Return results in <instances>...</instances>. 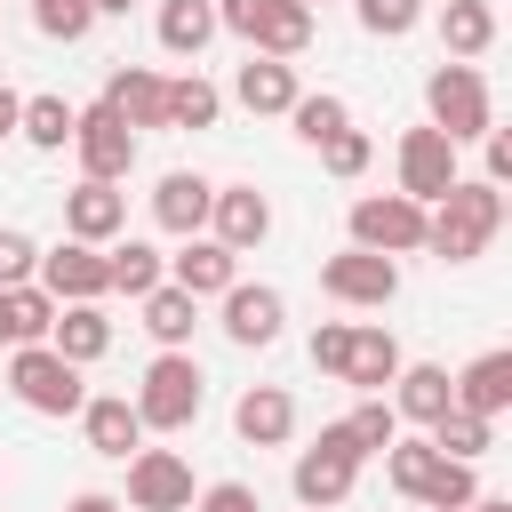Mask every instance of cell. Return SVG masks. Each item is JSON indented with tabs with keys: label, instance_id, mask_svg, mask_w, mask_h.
I'll use <instances>...</instances> for the list:
<instances>
[{
	"label": "cell",
	"instance_id": "6da1fadb",
	"mask_svg": "<svg viewBox=\"0 0 512 512\" xmlns=\"http://www.w3.org/2000/svg\"><path fill=\"white\" fill-rule=\"evenodd\" d=\"M496 224H504V192L480 184V176H456V184L424 208V248H432L440 264H472V256L496 240Z\"/></svg>",
	"mask_w": 512,
	"mask_h": 512
},
{
	"label": "cell",
	"instance_id": "7a4b0ae2",
	"mask_svg": "<svg viewBox=\"0 0 512 512\" xmlns=\"http://www.w3.org/2000/svg\"><path fill=\"white\" fill-rule=\"evenodd\" d=\"M216 32H240L248 56H304L312 48V8L304 0H216Z\"/></svg>",
	"mask_w": 512,
	"mask_h": 512
},
{
	"label": "cell",
	"instance_id": "3957f363",
	"mask_svg": "<svg viewBox=\"0 0 512 512\" xmlns=\"http://www.w3.org/2000/svg\"><path fill=\"white\" fill-rule=\"evenodd\" d=\"M200 400H208L200 360H192V352H160V360L144 368V384H136V424H144V432H184V424L200 416Z\"/></svg>",
	"mask_w": 512,
	"mask_h": 512
},
{
	"label": "cell",
	"instance_id": "277c9868",
	"mask_svg": "<svg viewBox=\"0 0 512 512\" xmlns=\"http://www.w3.org/2000/svg\"><path fill=\"white\" fill-rule=\"evenodd\" d=\"M424 104H432V128H440L448 144H480V136L496 128V104H488L480 64H440V72L424 80Z\"/></svg>",
	"mask_w": 512,
	"mask_h": 512
},
{
	"label": "cell",
	"instance_id": "5b68a950",
	"mask_svg": "<svg viewBox=\"0 0 512 512\" xmlns=\"http://www.w3.org/2000/svg\"><path fill=\"white\" fill-rule=\"evenodd\" d=\"M8 392L32 408V416H80V368L72 360H56L48 344H16V360H8Z\"/></svg>",
	"mask_w": 512,
	"mask_h": 512
},
{
	"label": "cell",
	"instance_id": "8992f818",
	"mask_svg": "<svg viewBox=\"0 0 512 512\" xmlns=\"http://www.w3.org/2000/svg\"><path fill=\"white\" fill-rule=\"evenodd\" d=\"M360 464H368V456L344 440V424H320V440H312V448L296 456V472H288V480H296V504H312V512L344 504L352 480H360Z\"/></svg>",
	"mask_w": 512,
	"mask_h": 512
},
{
	"label": "cell",
	"instance_id": "52a82bcc",
	"mask_svg": "<svg viewBox=\"0 0 512 512\" xmlns=\"http://www.w3.org/2000/svg\"><path fill=\"white\" fill-rule=\"evenodd\" d=\"M352 248H368V256H416L424 248V208L408 200V192H368V200H352Z\"/></svg>",
	"mask_w": 512,
	"mask_h": 512
},
{
	"label": "cell",
	"instance_id": "ba28073f",
	"mask_svg": "<svg viewBox=\"0 0 512 512\" xmlns=\"http://www.w3.org/2000/svg\"><path fill=\"white\" fill-rule=\"evenodd\" d=\"M72 152H80V184H120L136 168V128H120L104 104H88L72 120Z\"/></svg>",
	"mask_w": 512,
	"mask_h": 512
},
{
	"label": "cell",
	"instance_id": "9c48e42d",
	"mask_svg": "<svg viewBox=\"0 0 512 512\" xmlns=\"http://www.w3.org/2000/svg\"><path fill=\"white\" fill-rule=\"evenodd\" d=\"M192 464L176 448H136L128 456V504L136 512H192Z\"/></svg>",
	"mask_w": 512,
	"mask_h": 512
},
{
	"label": "cell",
	"instance_id": "30bf717a",
	"mask_svg": "<svg viewBox=\"0 0 512 512\" xmlns=\"http://www.w3.org/2000/svg\"><path fill=\"white\" fill-rule=\"evenodd\" d=\"M320 288H328L336 304H368V312H384V304L400 296V264H392V256H368V248H344V256L320 264Z\"/></svg>",
	"mask_w": 512,
	"mask_h": 512
},
{
	"label": "cell",
	"instance_id": "8fae6325",
	"mask_svg": "<svg viewBox=\"0 0 512 512\" xmlns=\"http://www.w3.org/2000/svg\"><path fill=\"white\" fill-rule=\"evenodd\" d=\"M448 184H456V144H448L440 128H408V136H400V192H408L416 208H432Z\"/></svg>",
	"mask_w": 512,
	"mask_h": 512
},
{
	"label": "cell",
	"instance_id": "7c38bea8",
	"mask_svg": "<svg viewBox=\"0 0 512 512\" xmlns=\"http://www.w3.org/2000/svg\"><path fill=\"white\" fill-rule=\"evenodd\" d=\"M120 232H128V192H120V184H72V192H64V240L112 248Z\"/></svg>",
	"mask_w": 512,
	"mask_h": 512
},
{
	"label": "cell",
	"instance_id": "4fadbf2b",
	"mask_svg": "<svg viewBox=\"0 0 512 512\" xmlns=\"http://www.w3.org/2000/svg\"><path fill=\"white\" fill-rule=\"evenodd\" d=\"M208 240H224L232 256H248V248H264L272 240V200L256 192V184H216V200H208Z\"/></svg>",
	"mask_w": 512,
	"mask_h": 512
},
{
	"label": "cell",
	"instance_id": "5bb4252c",
	"mask_svg": "<svg viewBox=\"0 0 512 512\" xmlns=\"http://www.w3.org/2000/svg\"><path fill=\"white\" fill-rule=\"evenodd\" d=\"M232 280H240V256H232L224 240H208V232H192V240L168 256V288H184L192 304H200V296H224Z\"/></svg>",
	"mask_w": 512,
	"mask_h": 512
},
{
	"label": "cell",
	"instance_id": "9a60e30c",
	"mask_svg": "<svg viewBox=\"0 0 512 512\" xmlns=\"http://www.w3.org/2000/svg\"><path fill=\"white\" fill-rule=\"evenodd\" d=\"M280 320H288V304H280V288H248V280H232L224 288V336L232 344H248V352H264V344H280Z\"/></svg>",
	"mask_w": 512,
	"mask_h": 512
},
{
	"label": "cell",
	"instance_id": "2e32d148",
	"mask_svg": "<svg viewBox=\"0 0 512 512\" xmlns=\"http://www.w3.org/2000/svg\"><path fill=\"white\" fill-rule=\"evenodd\" d=\"M40 288L56 296V304H96L112 280H104V248H80V240H64V248H48L40 256Z\"/></svg>",
	"mask_w": 512,
	"mask_h": 512
},
{
	"label": "cell",
	"instance_id": "e0dca14e",
	"mask_svg": "<svg viewBox=\"0 0 512 512\" xmlns=\"http://www.w3.org/2000/svg\"><path fill=\"white\" fill-rule=\"evenodd\" d=\"M80 432H88V448L112 456V464H128V456L144 448V424H136V400H128V392H96V400H80Z\"/></svg>",
	"mask_w": 512,
	"mask_h": 512
},
{
	"label": "cell",
	"instance_id": "ac0fdd59",
	"mask_svg": "<svg viewBox=\"0 0 512 512\" xmlns=\"http://www.w3.org/2000/svg\"><path fill=\"white\" fill-rule=\"evenodd\" d=\"M120 128H160V112H168V80L160 72H144V64H120L112 80H104V96H96Z\"/></svg>",
	"mask_w": 512,
	"mask_h": 512
},
{
	"label": "cell",
	"instance_id": "d6986e66",
	"mask_svg": "<svg viewBox=\"0 0 512 512\" xmlns=\"http://www.w3.org/2000/svg\"><path fill=\"white\" fill-rule=\"evenodd\" d=\"M208 200H216V184H208L200 168H168L160 192H152V224L176 232V240H192V232L208 224Z\"/></svg>",
	"mask_w": 512,
	"mask_h": 512
},
{
	"label": "cell",
	"instance_id": "ffe728a7",
	"mask_svg": "<svg viewBox=\"0 0 512 512\" xmlns=\"http://www.w3.org/2000/svg\"><path fill=\"white\" fill-rule=\"evenodd\" d=\"M400 368H408V360H400L392 328H352V352H344V376H336V384H352L360 400H384V384H392Z\"/></svg>",
	"mask_w": 512,
	"mask_h": 512
},
{
	"label": "cell",
	"instance_id": "44dd1931",
	"mask_svg": "<svg viewBox=\"0 0 512 512\" xmlns=\"http://www.w3.org/2000/svg\"><path fill=\"white\" fill-rule=\"evenodd\" d=\"M48 352L72 360V368H88V360L112 352V320H104L96 304H56V320H48Z\"/></svg>",
	"mask_w": 512,
	"mask_h": 512
},
{
	"label": "cell",
	"instance_id": "7402d4cb",
	"mask_svg": "<svg viewBox=\"0 0 512 512\" xmlns=\"http://www.w3.org/2000/svg\"><path fill=\"white\" fill-rule=\"evenodd\" d=\"M448 392H456L464 416H488V424H496V416L512 408V352H480L464 376H448Z\"/></svg>",
	"mask_w": 512,
	"mask_h": 512
},
{
	"label": "cell",
	"instance_id": "603a6c76",
	"mask_svg": "<svg viewBox=\"0 0 512 512\" xmlns=\"http://www.w3.org/2000/svg\"><path fill=\"white\" fill-rule=\"evenodd\" d=\"M232 432H240L248 448H280V440L296 432V400H288L280 384H248L240 408H232Z\"/></svg>",
	"mask_w": 512,
	"mask_h": 512
},
{
	"label": "cell",
	"instance_id": "cb8c5ba5",
	"mask_svg": "<svg viewBox=\"0 0 512 512\" xmlns=\"http://www.w3.org/2000/svg\"><path fill=\"white\" fill-rule=\"evenodd\" d=\"M456 408V392H448V368H432V360H416V368H400L392 376V416H408V424H440Z\"/></svg>",
	"mask_w": 512,
	"mask_h": 512
},
{
	"label": "cell",
	"instance_id": "d4e9b609",
	"mask_svg": "<svg viewBox=\"0 0 512 512\" xmlns=\"http://www.w3.org/2000/svg\"><path fill=\"white\" fill-rule=\"evenodd\" d=\"M440 48H448V64L488 56L496 48V8L488 0H440Z\"/></svg>",
	"mask_w": 512,
	"mask_h": 512
},
{
	"label": "cell",
	"instance_id": "484cf974",
	"mask_svg": "<svg viewBox=\"0 0 512 512\" xmlns=\"http://www.w3.org/2000/svg\"><path fill=\"white\" fill-rule=\"evenodd\" d=\"M232 96H240L248 112H288L304 88H296V64H280V56H248V64L232 72Z\"/></svg>",
	"mask_w": 512,
	"mask_h": 512
},
{
	"label": "cell",
	"instance_id": "4316f807",
	"mask_svg": "<svg viewBox=\"0 0 512 512\" xmlns=\"http://www.w3.org/2000/svg\"><path fill=\"white\" fill-rule=\"evenodd\" d=\"M104 280H112L120 296H152V288L168 280V256H160L152 240H112V248H104Z\"/></svg>",
	"mask_w": 512,
	"mask_h": 512
},
{
	"label": "cell",
	"instance_id": "83f0119b",
	"mask_svg": "<svg viewBox=\"0 0 512 512\" xmlns=\"http://www.w3.org/2000/svg\"><path fill=\"white\" fill-rule=\"evenodd\" d=\"M160 48L168 56H200L208 40H216V0H160Z\"/></svg>",
	"mask_w": 512,
	"mask_h": 512
},
{
	"label": "cell",
	"instance_id": "f1b7e54d",
	"mask_svg": "<svg viewBox=\"0 0 512 512\" xmlns=\"http://www.w3.org/2000/svg\"><path fill=\"white\" fill-rule=\"evenodd\" d=\"M136 304H144V328H152V344H160V352H184V344H192L200 304H192L184 288H168V280H160V288H152V296H136Z\"/></svg>",
	"mask_w": 512,
	"mask_h": 512
},
{
	"label": "cell",
	"instance_id": "f546056e",
	"mask_svg": "<svg viewBox=\"0 0 512 512\" xmlns=\"http://www.w3.org/2000/svg\"><path fill=\"white\" fill-rule=\"evenodd\" d=\"M72 120H80V104H64V96H24L16 136L40 144V152H64V144H72Z\"/></svg>",
	"mask_w": 512,
	"mask_h": 512
},
{
	"label": "cell",
	"instance_id": "4dcf8cb0",
	"mask_svg": "<svg viewBox=\"0 0 512 512\" xmlns=\"http://www.w3.org/2000/svg\"><path fill=\"white\" fill-rule=\"evenodd\" d=\"M0 312H8V344H48L56 296H48L40 280H24V288H0Z\"/></svg>",
	"mask_w": 512,
	"mask_h": 512
},
{
	"label": "cell",
	"instance_id": "1f68e13d",
	"mask_svg": "<svg viewBox=\"0 0 512 512\" xmlns=\"http://www.w3.org/2000/svg\"><path fill=\"white\" fill-rule=\"evenodd\" d=\"M216 112H224L216 80L184 72V80H168V112H160V128H216Z\"/></svg>",
	"mask_w": 512,
	"mask_h": 512
},
{
	"label": "cell",
	"instance_id": "d6a6232c",
	"mask_svg": "<svg viewBox=\"0 0 512 512\" xmlns=\"http://www.w3.org/2000/svg\"><path fill=\"white\" fill-rule=\"evenodd\" d=\"M424 440H432L440 456L472 464V456H488V448H496V424H488V416H464V408H448V416H440V424H432Z\"/></svg>",
	"mask_w": 512,
	"mask_h": 512
},
{
	"label": "cell",
	"instance_id": "836d02e7",
	"mask_svg": "<svg viewBox=\"0 0 512 512\" xmlns=\"http://www.w3.org/2000/svg\"><path fill=\"white\" fill-rule=\"evenodd\" d=\"M472 496H480V480H472V464H456V456H440V464L424 472V488H416V504H432V512H472Z\"/></svg>",
	"mask_w": 512,
	"mask_h": 512
},
{
	"label": "cell",
	"instance_id": "e575fe53",
	"mask_svg": "<svg viewBox=\"0 0 512 512\" xmlns=\"http://www.w3.org/2000/svg\"><path fill=\"white\" fill-rule=\"evenodd\" d=\"M288 120H296V136H304V144L320 152V144H328L336 128H352V104L320 88V96H296V104H288Z\"/></svg>",
	"mask_w": 512,
	"mask_h": 512
},
{
	"label": "cell",
	"instance_id": "d590c367",
	"mask_svg": "<svg viewBox=\"0 0 512 512\" xmlns=\"http://www.w3.org/2000/svg\"><path fill=\"white\" fill-rule=\"evenodd\" d=\"M344 440H352L360 456H384V448L400 440V416H392V400H360V408L344 416Z\"/></svg>",
	"mask_w": 512,
	"mask_h": 512
},
{
	"label": "cell",
	"instance_id": "8d00e7d4",
	"mask_svg": "<svg viewBox=\"0 0 512 512\" xmlns=\"http://www.w3.org/2000/svg\"><path fill=\"white\" fill-rule=\"evenodd\" d=\"M432 464H440V448H432V440H392V448H384V480H392L400 496H416Z\"/></svg>",
	"mask_w": 512,
	"mask_h": 512
},
{
	"label": "cell",
	"instance_id": "74e56055",
	"mask_svg": "<svg viewBox=\"0 0 512 512\" xmlns=\"http://www.w3.org/2000/svg\"><path fill=\"white\" fill-rule=\"evenodd\" d=\"M32 24H40L48 40H64V48H72V40H88L96 8H88V0H32Z\"/></svg>",
	"mask_w": 512,
	"mask_h": 512
},
{
	"label": "cell",
	"instance_id": "f35d334b",
	"mask_svg": "<svg viewBox=\"0 0 512 512\" xmlns=\"http://www.w3.org/2000/svg\"><path fill=\"white\" fill-rule=\"evenodd\" d=\"M368 160H376V144H368V128H336V136L320 144V168H328V176H360Z\"/></svg>",
	"mask_w": 512,
	"mask_h": 512
},
{
	"label": "cell",
	"instance_id": "ab89813d",
	"mask_svg": "<svg viewBox=\"0 0 512 512\" xmlns=\"http://www.w3.org/2000/svg\"><path fill=\"white\" fill-rule=\"evenodd\" d=\"M360 8V24L376 32V40H400V32H416V16H424V0H352Z\"/></svg>",
	"mask_w": 512,
	"mask_h": 512
},
{
	"label": "cell",
	"instance_id": "60d3db41",
	"mask_svg": "<svg viewBox=\"0 0 512 512\" xmlns=\"http://www.w3.org/2000/svg\"><path fill=\"white\" fill-rule=\"evenodd\" d=\"M32 272H40V248H32V232L0 224V288H24Z\"/></svg>",
	"mask_w": 512,
	"mask_h": 512
},
{
	"label": "cell",
	"instance_id": "b9f144b4",
	"mask_svg": "<svg viewBox=\"0 0 512 512\" xmlns=\"http://www.w3.org/2000/svg\"><path fill=\"white\" fill-rule=\"evenodd\" d=\"M344 352H352V328H344V320H320V328H312V368H320V376H344Z\"/></svg>",
	"mask_w": 512,
	"mask_h": 512
},
{
	"label": "cell",
	"instance_id": "7bdbcfd3",
	"mask_svg": "<svg viewBox=\"0 0 512 512\" xmlns=\"http://www.w3.org/2000/svg\"><path fill=\"white\" fill-rule=\"evenodd\" d=\"M192 504H200V512H264V504H256V488H248V480H216V488H200V496H192Z\"/></svg>",
	"mask_w": 512,
	"mask_h": 512
},
{
	"label": "cell",
	"instance_id": "ee69618b",
	"mask_svg": "<svg viewBox=\"0 0 512 512\" xmlns=\"http://www.w3.org/2000/svg\"><path fill=\"white\" fill-rule=\"evenodd\" d=\"M480 144H488V176H480V184H496V192H504V184H512V136H504V128H488Z\"/></svg>",
	"mask_w": 512,
	"mask_h": 512
},
{
	"label": "cell",
	"instance_id": "f6af8a7d",
	"mask_svg": "<svg viewBox=\"0 0 512 512\" xmlns=\"http://www.w3.org/2000/svg\"><path fill=\"white\" fill-rule=\"evenodd\" d=\"M64 512H128V504H120V496H104V488H88V496H72Z\"/></svg>",
	"mask_w": 512,
	"mask_h": 512
},
{
	"label": "cell",
	"instance_id": "bcb514c9",
	"mask_svg": "<svg viewBox=\"0 0 512 512\" xmlns=\"http://www.w3.org/2000/svg\"><path fill=\"white\" fill-rule=\"evenodd\" d=\"M16 112H24V96H16L8 80H0V136H16Z\"/></svg>",
	"mask_w": 512,
	"mask_h": 512
},
{
	"label": "cell",
	"instance_id": "7dc6e473",
	"mask_svg": "<svg viewBox=\"0 0 512 512\" xmlns=\"http://www.w3.org/2000/svg\"><path fill=\"white\" fill-rule=\"evenodd\" d=\"M88 8H96V16H128L136 0H88Z\"/></svg>",
	"mask_w": 512,
	"mask_h": 512
},
{
	"label": "cell",
	"instance_id": "c3c4849f",
	"mask_svg": "<svg viewBox=\"0 0 512 512\" xmlns=\"http://www.w3.org/2000/svg\"><path fill=\"white\" fill-rule=\"evenodd\" d=\"M472 512H512V504L504 496H472Z\"/></svg>",
	"mask_w": 512,
	"mask_h": 512
},
{
	"label": "cell",
	"instance_id": "681fc988",
	"mask_svg": "<svg viewBox=\"0 0 512 512\" xmlns=\"http://www.w3.org/2000/svg\"><path fill=\"white\" fill-rule=\"evenodd\" d=\"M0 344H8V312H0ZM8 352H16V344H8Z\"/></svg>",
	"mask_w": 512,
	"mask_h": 512
},
{
	"label": "cell",
	"instance_id": "f907efd6",
	"mask_svg": "<svg viewBox=\"0 0 512 512\" xmlns=\"http://www.w3.org/2000/svg\"><path fill=\"white\" fill-rule=\"evenodd\" d=\"M304 8H320V0H304Z\"/></svg>",
	"mask_w": 512,
	"mask_h": 512
}]
</instances>
